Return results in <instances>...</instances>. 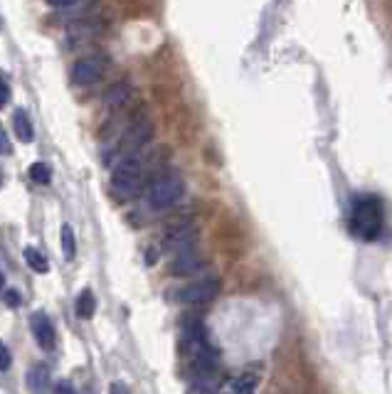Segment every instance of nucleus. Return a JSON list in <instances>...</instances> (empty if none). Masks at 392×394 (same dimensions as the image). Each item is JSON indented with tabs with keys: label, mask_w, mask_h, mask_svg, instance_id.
<instances>
[{
	"label": "nucleus",
	"mask_w": 392,
	"mask_h": 394,
	"mask_svg": "<svg viewBox=\"0 0 392 394\" xmlns=\"http://www.w3.org/2000/svg\"><path fill=\"white\" fill-rule=\"evenodd\" d=\"M30 328H32V335H35L37 345L43 347V350H52V347H55L57 333H55V325H52L47 313H43V311L32 313Z\"/></svg>",
	"instance_id": "obj_8"
},
{
	"label": "nucleus",
	"mask_w": 392,
	"mask_h": 394,
	"mask_svg": "<svg viewBox=\"0 0 392 394\" xmlns=\"http://www.w3.org/2000/svg\"><path fill=\"white\" fill-rule=\"evenodd\" d=\"M12 131H15L18 141H23V143H32L35 141V128H32V121L27 116V111H23V108L15 111V116H12Z\"/></svg>",
	"instance_id": "obj_11"
},
{
	"label": "nucleus",
	"mask_w": 392,
	"mask_h": 394,
	"mask_svg": "<svg viewBox=\"0 0 392 394\" xmlns=\"http://www.w3.org/2000/svg\"><path fill=\"white\" fill-rule=\"evenodd\" d=\"M27 384H30V389L35 394H43L45 389H47L49 384V370L45 367V364H37V367H32L30 377H27Z\"/></svg>",
	"instance_id": "obj_15"
},
{
	"label": "nucleus",
	"mask_w": 392,
	"mask_h": 394,
	"mask_svg": "<svg viewBox=\"0 0 392 394\" xmlns=\"http://www.w3.org/2000/svg\"><path fill=\"white\" fill-rule=\"evenodd\" d=\"M151 138H153L151 121H146V119L133 121L126 131L121 133V141H119V146H116V156H119V161L143 153L146 146L151 143Z\"/></svg>",
	"instance_id": "obj_4"
},
{
	"label": "nucleus",
	"mask_w": 392,
	"mask_h": 394,
	"mask_svg": "<svg viewBox=\"0 0 392 394\" xmlns=\"http://www.w3.org/2000/svg\"><path fill=\"white\" fill-rule=\"evenodd\" d=\"M133 96V86L128 82H116L111 84L109 89H106V94H104V106L111 108V111H116V108H124L128 102H131Z\"/></svg>",
	"instance_id": "obj_9"
},
{
	"label": "nucleus",
	"mask_w": 392,
	"mask_h": 394,
	"mask_svg": "<svg viewBox=\"0 0 392 394\" xmlns=\"http://www.w3.org/2000/svg\"><path fill=\"white\" fill-rule=\"evenodd\" d=\"M8 102H10V86H8V84L0 79V108L5 106Z\"/></svg>",
	"instance_id": "obj_20"
},
{
	"label": "nucleus",
	"mask_w": 392,
	"mask_h": 394,
	"mask_svg": "<svg viewBox=\"0 0 392 394\" xmlns=\"http://www.w3.org/2000/svg\"><path fill=\"white\" fill-rule=\"evenodd\" d=\"M3 286H5V276H3V271H0V291H3Z\"/></svg>",
	"instance_id": "obj_25"
},
{
	"label": "nucleus",
	"mask_w": 392,
	"mask_h": 394,
	"mask_svg": "<svg viewBox=\"0 0 392 394\" xmlns=\"http://www.w3.org/2000/svg\"><path fill=\"white\" fill-rule=\"evenodd\" d=\"M60 244H62V254H65L67 262H72L77 257V239H74V229L69 224H62L60 229Z\"/></svg>",
	"instance_id": "obj_14"
},
{
	"label": "nucleus",
	"mask_w": 392,
	"mask_h": 394,
	"mask_svg": "<svg viewBox=\"0 0 392 394\" xmlns=\"http://www.w3.org/2000/svg\"><path fill=\"white\" fill-rule=\"evenodd\" d=\"M77 316L82 318V321H89L94 313H97V299H94V293L89 291V288H84V291L77 296Z\"/></svg>",
	"instance_id": "obj_12"
},
{
	"label": "nucleus",
	"mask_w": 392,
	"mask_h": 394,
	"mask_svg": "<svg viewBox=\"0 0 392 394\" xmlns=\"http://www.w3.org/2000/svg\"><path fill=\"white\" fill-rule=\"evenodd\" d=\"M55 394H77V392H74L72 382H60L55 387Z\"/></svg>",
	"instance_id": "obj_22"
},
{
	"label": "nucleus",
	"mask_w": 392,
	"mask_h": 394,
	"mask_svg": "<svg viewBox=\"0 0 392 394\" xmlns=\"http://www.w3.org/2000/svg\"><path fill=\"white\" fill-rule=\"evenodd\" d=\"M47 3L52 8H69V5H74L77 0H47Z\"/></svg>",
	"instance_id": "obj_23"
},
{
	"label": "nucleus",
	"mask_w": 392,
	"mask_h": 394,
	"mask_svg": "<svg viewBox=\"0 0 392 394\" xmlns=\"http://www.w3.org/2000/svg\"><path fill=\"white\" fill-rule=\"evenodd\" d=\"M185 195V180L178 173H165L151 180V185L146 187V202L156 212L175 207Z\"/></svg>",
	"instance_id": "obj_3"
},
{
	"label": "nucleus",
	"mask_w": 392,
	"mask_h": 394,
	"mask_svg": "<svg viewBox=\"0 0 392 394\" xmlns=\"http://www.w3.org/2000/svg\"><path fill=\"white\" fill-rule=\"evenodd\" d=\"M257 384H260V377L254 372H244L232 382V394H254L257 392Z\"/></svg>",
	"instance_id": "obj_16"
},
{
	"label": "nucleus",
	"mask_w": 392,
	"mask_h": 394,
	"mask_svg": "<svg viewBox=\"0 0 392 394\" xmlns=\"http://www.w3.org/2000/svg\"><path fill=\"white\" fill-rule=\"evenodd\" d=\"M23 257L25 262H27V266H30L32 271H37V274H47L49 271V264L47 259H45V254L40 249H35V246H25Z\"/></svg>",
	"instance_id": "obj_13"
},
{
	"label": "nucleus",
	"mask_w": 392,
	"mask_h": 394,
	"mask_svg": "<svg viewBox=\"0 0 392 394\" xmlns=\"http://www.w3.org/2000/svg\"><path fill=\"white\" fill-rule=\"evenodd\" d=\"M10 362H12V360H10V350L5 347V343L0 340V372H5L8 367H10Z\"/></svg>",
	"instance_id": "obj_19"
},
{
	"label": "nucleus",
	"mask_w": 392,
	"mask_h": 394,
	"mask_svg": "<svg viewBox=\"0 0 392 394\" xmlns=\"http://www.w3.org/2000/svg\"><path fill=\"white\" fill-rule=\"evenodd\" d=\"M111 394H128V387L126 384H121V382H114L111 384Z\"/></svg>",
	"instance_id": "obj_24"
},
{
	"label": "nucleus",
	"mask_w": 392,
	"mask_h": 394,
	"mask_svg": "<svg viewBox=\"0 0 392 394\" xmlns=\"http://www.w3.org/2000/svg\"><path fill=\"white\" fill-rule=\"evenodd\" d=\"M195 239H198V229L190 227V224H183V227H175L173 232L165 237L163 242V249L168 251H181L185 246H193Z\"/></svg>",
	"instance_id": "obj_10"
},
{
	"label": "nucleus",
	"mask_w": 392,
	"mask_h": 394,
	"mask_svg": "<svg viewBox=\"0 0 392 394\" xmlns=\"http://www.w3.org/2000/svg\"><path fill=\"white\" fill-rule=\"evenodd\" d=\"M10 153H12V146H10V141H8L5 128L0 124V156H10Z\"/></svg>",
	"instance_id": "obj_18"
},
{
	"label": "nucleus",
	"mask_w": 392,
	"mask_h": 394,
	"mask_svg": "<svg viewBox=\"0 0 392 394\" xmlns=\"http://www.w3.org/2000/svg\"><path fill=\"white\" fill-rule=\"evenodd\" d=\"M27 173H30V178L35 180L37 185H47L49 178H52V175H49V167L45 165V163H32Z\"/></svg>",
	"instance_id": "obj_17"
},
{
	"label": "nucleus",
	"mask_w": 392,
	"mask_h": 394,
	"mask_svg": "<svg viewBox=\"0 0 392 394\" xmlns=\"http://www.w3.org/2000/svg\"><path fill=\"white\" fill-rule=\"evenodd\" d=\"M0 185H3V173H0Z\"/></svg>",
	"instance_id": "obj_26"
},
{
	"label": "nucleus",
	"mask_w": 392,
	"mask_h": 394,
	"mask_svg": "<svg viewBox=\"0 0 392 394\" xmlns=\"http://www.w3.org/2000/svg\"><path fill=\"white\" fill-rule=\"evenodd\" d=\"M109 67V57L102 52H94V54H87V57H79L77 62L72 65L69 69V77L77 86H89V84L99 82Z\"/></svg>",
	"instance_id": "obj_5"
},
{
	"label": "nucleus",
	"mask_w": 392,
	"mask_h": 394,
	"mask_svg": "<svg viewBox=\"0 0 392 394\" xmlns=\"http://www.w3.org/2000/svg\"><path fill=\"white\" fill-rule=\"evenodd\" d=\"M151 170L153 165H148V163L141 158V153L139 156L119 161L114 167V173H111V183H109L111 195H114L116 200H121V202L139 197L146 185H151V183H148Z\"/></svg>",
	"instance_id": "obj_1"
},
{
	"label": "nucleus",
	"mask_w": 392,
	"mask_h": 394,
	"mask_svg": "<svg viewBox=\"0 0 392 394\" xmlns=\"http://www.w3.org/2000/svg\"><path fill=\"white\" fill-rule=\"evenodd\" d=\"M220 291H222V281L218 276H205V279H198L183 286L175 293V299L181 303H207V301L218 299Z\"/></svg>",
	"instance_id": "obj_6"
},
{
	"label": "nucleus",
	"mask_w": 392,
	"mask_h": 394,
	"mask_svg": "<svg viewBox=\"0 0 392 394\" xmlns=\"http://www.w3.org/2000/svg\"><path fill=\"white\" fill-rule=\"evenodd\" d=\"M203 266V257H200V251L193 246H185V249L175 251V257L170 259V266L168 271L173 276H187V274H195V271Z\"/></svg>",
	"instance_id": "obj_7"
},
{
	"label": "nucleus",
	"mask_w": 392,
	"mask_h": 394,
	"mask_svg": "<svg viewBox=\"0 0 392 394\" xmlns=\"http://www.w3.org/2000/svg\"><path fill=\"white\" fill-rule=\"evenodd\" d=\"M382 224H385V212L378 197H358L350 209V232L358 239L373 242L380 237Z\"/></svg>",
	"instance_id": "obj_2"
},
{
	"label": "nucleus",
	"mask_w": 392,
	"mask_h": 394,
	"mask_svg": "<svg viewBox=\"0 0 392 394\" xmlns=\"http://www.w3.org/2000/svg\"><path fill=\"white\" fill-rule=\"evenodd\" d=\"M5 303L12 305V308H18V305H20V293L12 291V288H10V291H5Z\"/></svg>",
	"instance_id": "obj_21"
}]
</instances>
